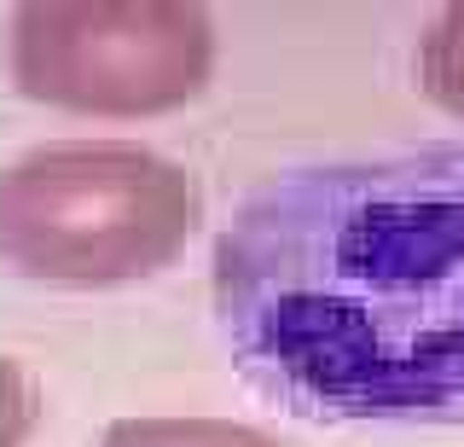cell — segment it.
<instances>
[{
  "label": "cell",
  "mask_w": 464,
  "mask_h": 447,
  "mask_svg": "<svg viewBox=\"0 0 464 447\" xmlns=\"http://www.w3.org/2000/svg\"><path fill=\"white\" fill-rule=\"evenodd\" d=\"M238 372L331 424H464V146L273 175L215 238Z\"/></svg>",
  "instance_id": "obj_1"
},
{
  "label": "cell",
  "mask_w": 464,
  "mask_h": 447,
  "mask_svg": "<svg viewBox=\"0 0 464 447\" xmlns=\"http://www.w3.org/2000/svg\"><path fill=\"white\" fill-rule=\"evenodd\" d=\"M198 221L192 169L140 140H53L0 175V262L35 285H134L169 267Z\"/></svg>",
  "instance_id": "obj_2"
},
{
  "label": "cell",
  "mask_w": 464,
  "mask_h": 447,
  "mask_svg": "<svg viewBox=\"0 0 464 447\" xmlns=\"http://www.w3.org/2000/svg\"><path fill=\"white\" fill-rule=\"evenodd\" d=\"M215 30L180 0H29L6 12L18 93L76 117H163L203 93Z\"/></svg>",
  "instance_id": "obj_3"
},
{
  "label": "cell",
  "mask_w": 464,
  "mask_h": 447,
  "mask_svg": "<svg viewBox=\"0 0 464 447\" xmlns=\"http://www.w3.org/2000/svg\"><path fill=\"white\" fill-rule=\"evenodd\" d=\"M99 447H285L279 436L238 418H116Z\"/></svg>",
  "instance_id": "obj_4"
},
{
  "label": "cell",
  "mask_w": 464,
  "mask_h": 447,
  "mask_svg": "<svg viewBox=\"0 0 464 447\" xmlns=\"http://www.w3.org/2000/svg\"><path fill=\"white\" fill-rule=\"evenodd\" d=\"M418 82L441 111L464 117V0L441 6L418 35Z\"/></svg>",
  "instance_id": "obj_5"
}]
</instances>
